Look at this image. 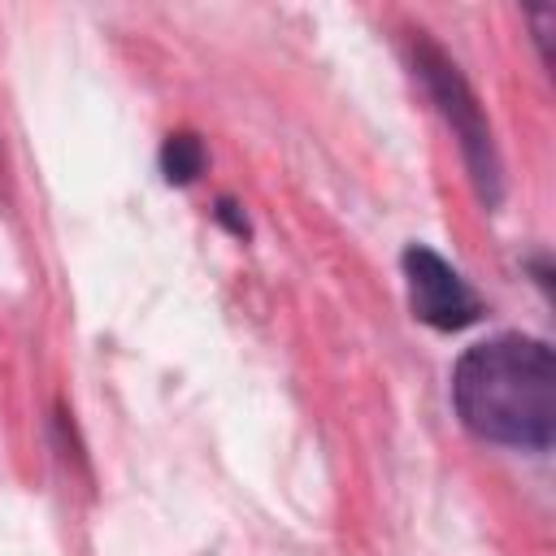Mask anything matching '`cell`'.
I'll return each instance as SVG.
<instances>
[{
  "mask_svg": "<svg viewBox=\"0 0 556 556\" xmlns=\"http://www.w3.org/2000/svg\"><path fill=\"white\" fill-rule=\"evenodd\" d=\"M452 408L482 443L547 452L556 439V356L543 339L495 334L452 365Z\"/></svg>",
  "mask_w": 556,
  "mask_h": 556,
  "instance_id": "1",
  "label": "cell"
},
{
  "mask_svg": "<svg viewBox=\"0 0 556 556\" xmlns=\"http://www.w3.org/2000/svg\"><path fill=\"white\" fill-rule=\"evenodd\" d=\"M400 265H404L408 304H413L417 321H426L434 330H465V326H473L486 313L478 291L460 278V269H452L434 248L408 243Z\"/></svg>",
  "mask_w": 556,
  "mask_h": 556,
  "instance_id": "3",
  "label": "cell"
},
{
  "mask_svg": "<svg viewBox=\"0 0 556 556\" xmlns=\"http://www.w3.org/2000/svg\"><path fill=\"white\" fill-rule=\"evenodd\" d=\"M413 70H417L421 87L430 91L434 109L443 113V122L452 126V135L460 143V156H465V169L473 178L478 200L486 208H500V200H504V165H500V152H495L491 122H486L473 87L465 83L460 65L426 30H413Z\"/></svg>",
  "mask_w": 556,
  "mask_h": 556,
  "instance_id": "2",
  "label": "cell"
},
{
  "mask_svg": "<svg viewBox=\"0 0 556 556\" xmlns=\"http://www.w3.org/2000/svg\"><path fill=\"white\" fill-rule=\"evenodd\" d=\"M156 165H161V178L169 187H191L200 174H204V143L195 130H169L161 152H156Z\"/></svg>",
  "mask_w": 556,
  "mask_h": 556,
  "instance_id": "4",
  "label": "cell"
},
{
  "mask_svg": "<svg viewBox=\"0 0 556 556\" xmlns=\"http://www.w3.org/2000/svg\"><path fill=\"white\" fill-rule=\"evenodd\" d=\"M213 217H217V222H222V226H226L230 235H239V239L248 235V222L239 217V208H235V200H230V195H222V200H217V208H213Z\"/></svg>",
  "mask_w": 556,
  "mask_h": 556,
  "instance_id": "5",
  "label": "cell"
}]
</instances>
